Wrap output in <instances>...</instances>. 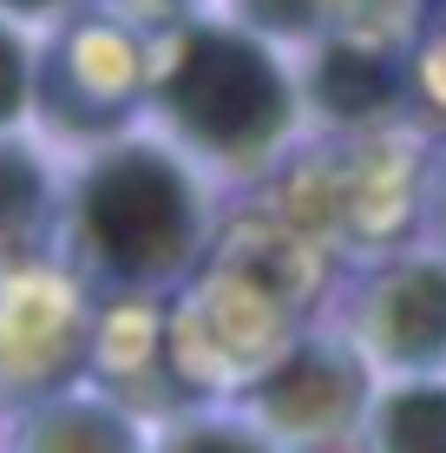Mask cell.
Here are the masks:
<instances>
[{
	"mask_svg": "<svg viewBox=\"0 0 446 453\" xmlns=\"http://www.w3.org/2000/svg\"><path fill=\"white\" fill-rule=\"evenodd\" d=\"M145 105L164 119L178 151L223 171H256L296 125V86L263 34L237 20H184L151 40Z\"/></svg>",
	"mask_w": 446,
	"mask_h": 453,
	"instance_id": "1",
	"label": "cell"
},
{
	"mask_svg": "<svg viewBox=\"0 0 446 453\" xmlns=\"http://www.w3.org/2000/svg\"><path fill=\"white\" fill-rule=\"evenodd\" d=\"M66 224L92 276L118 289H158L184 276L204 250V191L184 151L125 138L79 171Z\"/></svg>",
	"mask_w": 446,
	"mask_h": 453,
	"instance_id": "2",
	"label": "cell"
},
{
	"mask_svg": "<svg viewBox=\"0 0 446 453\" xmlns=\"http://www.w3.org/2000/svg\"><path fill=\"white\" fill-rule=\"evenodd\" d=\"M151 46L112 13H86L34 59V92L66 132H112L145 105Z\"/></svg>",
	"mask_w": 446,
	"mask_h": 453,
	"instance_id": "3",
	"label": "cell"
},
{
	"mask_svg": "<svg viewBox=\"0 0 446 453\" xmlns=\"http://www.w3.org/2000/svg\"><path fill=\"white\" fill-rule=\"evenodd\" d=\"M367 355L348 342H296L276 362H263L243 381L250 414L263 420L276 441H329L348 434L367 414Z\"/></svg>",
	"mask_w": 446,
	"mask_h": 453,
	"instance_id": "4",
	"label": "cell"
},
{
	"mask_svg": "<svg viewBox=\"0 0 446 453\" xmlns=\"http://www.w3.org/2000/svg\"><path fill=\"white\" fill-rule=\"evenodd\" d=\"M309 73L302 92L329 125H381L413 86V46L401 27H374L361 7H348L329 34L309 40Z\"/></svg>",
	"mask_w": 446,
	"mask_h": 453,
	"instance_id": "5",
	"label": "cell"
},
{
	"mask_svg": "<svg viewBox=\"0 0 446 453\" xmlns=\"http://www.w3.org/2000/svg\"><path fill=\"white\" fill-rule=\"evenodd\" d=\"M355 349L394 374H427L446 362V250L388 263L361 289Z\"/></svg>",
	"mask_w": 446,
	"mask_h": 453,
	"instance_id": "6",
	"label": "cell"
},
{
	"mask_svg": "<svg viewBox=\"0 0 446 453\" xmlns=\"http://www.w3.org/2000/svg\"><path fill=\"white\" fill-rule=\"evenodd\" d=\"M72 355H86V316L66 296V283L40 276L34 263L13 270V289L0 303V374H7V388L53 395Z\"/></svg>",
	"mask_w": 446,
	"mask_h": 453,
	"instance_id": "7",
	"label": "cell"
},
{
	"mask_svg": "<svg viewBox=\"0 0 446 453\" xmlns=\"http://www.w3.org/2000/svg\"><path fill=\"white\" fill-rule=\"evenodd\" d=\"M7 453H151L145 427L132 420L125 401H99V395H46L20 414Z\"/></svg>",
	"mask_w": 446,
	"mask_h": 453,
	"instance_id": "8",
	"label": "cell"
},
{
	"mask_svg": "<svg viewBox=\"0 0 446 453\" xmlns=\"http://www.w3.org/2000/svg\"><path fill=\"white\" fill-rule=\"evenodd\" d=\"M53 230V171L26 138L0 132V276L40 263Z\"/></svg>",
	"mask_w": 446,
	"mask_h": 453,
	"instance_id": "9",
	"label": "cell"
},
{
	"mask_svg": "<svg viewBox=\"0 0 446 453\" xmlns=\"http://www.w3.org/2000/svg\"><path fill=\"white\" fill-rule=\"evenodd\" d=\"M367 453H446V381H407L367 401Z\"/></svg>",
	"mask_w": 446,
	"mask_h": 453,
	"instance_id": "10",
	"label": "cell"
},
{
	"mask_svg": "<svg viewBox=\"0 0 446 453\" xmlns=\"http://www.w3.org/2000/svg\"><path fill=\"white\" fill-rule=\"evenodd\" d=\"M158 453H283V441L263 427V420H237V414H184L171 420Z\"/></svg>",
	"mask_w": 446,
	"mask_h": 453,
	"instance_id": "11",
	"label": "cell"
},
{
	"mask_svg": "<svg viewBox=\"0 0 446 453\" xmlns=\"http://www.w3.org/2000/svg\"><path fill=\"white\" fill-rule=\"evenodd\" d=\"M230 13H237V27H250L263 40H302L309 46L315 34H329L348 13V0H230Z\"/></svg>",
	"mask_w": 446,
	"mask_h": 453,
	"instance_id": "12",
	"label": "cell"
},
{
	"mask_svg": "<svg viewBox=\"0 0 446 453\" xmlns=\"http://www.w3.org/2000/svg\"><path fill=\"white\" fill-rule=\"evenodd\" d=\"M26 105H34V46L0 13V132L26 119Z\"/></svg>",
	"mask_w": 446,
	"mask_h": 453,
	"instance_id": "13",
	"label": "cell"
},
{
	"mask_svg": "<svg viewBox=\"0 0 446 453\" xmlns=\"http://www.w3.org/2000/svg\"><path fill=\"white\" fill-rule=\"evenodd\" d=\"M420 204H427V224H434V237L446 243V158L427 171V191H420Z\"/></svg>",
	"mask_w": 446,
	"mask_h": 453,
	"instance_id": "14",
	"label": "cell"
},
{
	"mask_svg": "<svg viewBox=\"0 0 446 453\" xmlns=\"http://www.w3.org/2000/svg\"><path fill=\"white\" fill-rule=\"evenodd\" d=\"M72 0H0V13L7 20H53V13H66Z\"/></svg>",
	"mask_w": 446,
	"mask_h": 453,
	"instance_id": "15",
	"label": "cell"
}]
</instances>
